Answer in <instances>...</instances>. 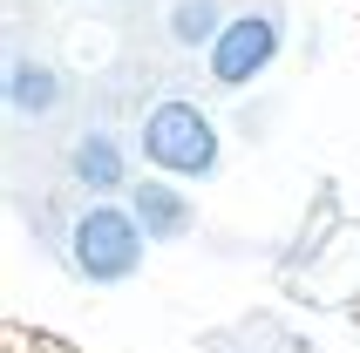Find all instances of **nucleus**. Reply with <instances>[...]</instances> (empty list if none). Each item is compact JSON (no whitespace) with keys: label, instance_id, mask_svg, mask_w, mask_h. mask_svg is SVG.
I'll return each mask as SVG.
<instances>
[{"label":"nucleus","instance_id":"f257e3e1","mask_svg":"<svg viewBox=\"0 0 360 353\" xmlns=\"http://www.w3.org/2000/svg\"><path fill=\"white\" fill-rule=\"evenodd\" d=\"M143 150H150V163H163L177 176H204L218 163V136H211L204 109H191V102H163L143 129Z\"/></svg>","mask_w":360,"mask_h":353},{"label":"nucleus","instance_id":"f03ea898","mask_svg":"<svg viewBox=\"0 0 360 353\" xmlns=\"http://www.w3.org/2000/svg\"><path fill=\"white\" fill-rule=\"evenodd\" d=\"M75 265H82V278H129V265L143 258V238H136V224L122 211H109V204H96V211H82L75 217Z\"/></svg>","mask_w":360,"mask_h":353},{"label":"nucleus","instance_id":"7ed1b4c3","mask_svg":"<svg viewBox=\"0 0 360 353\" xmlns=\"http://www.w3.org/2000/svg\"><path fill=\"white\" fill-rule=\"evenodd\" d=\"M272 48H279V27L265 14H245V20H231L218 34V48H211V75L218 82H245V75H259L265 61H272Z\"/></svg>","mask_w":360,"mask_h":353},{"label":"nucleus","instance_id":"20e7f679","mask_svg":"<svg viewBox=\"0 0 360 353\" xmlns=\"http://www.w3.org/2000/svg\"><path fill=\"white\" fill-rule=\"evenodd\" d=\"M136 217H143V224H150L157 238H177L184 224H191V211H184V197H170L163 184H143V191H136Z\"/></svg>","mask_w":360,"mask_h":353},{"label":"nucleus","instance_id":"39448f33","mask_svg":"<svg viewBox=\"0 0 360 353\" xmlns=\"http://www.w3.org/2000/svg\"><path fill=\"white\" fill-rule=\"evenodd\" d=\"M75 176H82V184H116V150H109V143H102V136H89V143H82V150H75Z\"/></svg>","mask_w":360,"mask_h":353},{"label":"nucleus","instance_id":"423d86ee","mask_svg":"<svg viewBox=\"0 0 360 353\" xmlns=\"http://www.w3.org/2000/svg\"><path fill=\"white\" fill-rule=\"evenodd\" d=\"M7 353H68V347L48 333H27V326H7Z\"/></svg>","mask_w":360,"mask_h":353}]
</instances>
